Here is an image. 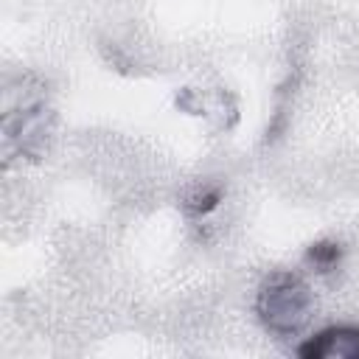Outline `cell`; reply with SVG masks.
Returning a JSON list of instances; mask_svg holds the SVG:
<instances>
[{
  "mask_svg": "<svg viewBox=\"0 0 359 359\" xmlns=\"http://www.w3.org/2000/svg\"><path fill=\"white\" fill-rule=\"evenodd\" d=\"M339 255H342V250H339V244H334V241L311 244V247H309V252H306V258H309L314 266H320L323 272H325V269H331V266L339 261Z\"/></svg>",
  "mask_w": 359,
  "mask_h": 359,
  "instance_id": "obj_3",
  "label": "cell"
},
{
  "mask_svg": "<svg viewBox=\"0 0 359 359\" xmlns=\"http://www.w3.org/2000/svg\"><path fill=\"white\" fill-rule=\"evenodd\" d=\"M300 356L306 359H323V356H345V359H359V328H328L317 337H311L306 345L297 348Z\"/></svg>",
  "mask_w": 359,
  "mask_h": 359,
  "instance_id": "obj_2",
  "label": "cell"
},
{
  "mask_svg": "<svg viewBox=\"0 0 359 359\" xmlns=\"http://www.w3.org/2000/svg\"><path fill=\"white\" fill-rule=\"evenodd\" d=\"M219 205V191H199V194H194L188 202H185V208L191 210V213H208V210H213Z\"/></svg>",
  "mask_w": 359,
  "mask_h": 359,
  "instance_id": "obj_4",
  "label": "cell"
},
{
  "mask_svg": "<svg viewBox=\"0 0 359 359\" xmlns=\"http://www.w3.org/2000/svg\"><path fill=\"white\" fill-rule=\"evenodd\" d=\"M311 292L292 275H275L258 294V314L275 334H294L309 320Z\"/></svg>",
  "mask_w": 359,
  "mask_h": 359,
  "instance_id": "obj_1",
  "label": "cell"
}]
</instances>
